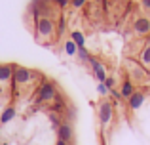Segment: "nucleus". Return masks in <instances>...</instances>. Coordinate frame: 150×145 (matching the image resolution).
Listing matches in <instances>:
<instances>
[{
	"label": "nucleus",
	"mask_w": 150,
	"mask_h": 145,
	"mask_svg": "<svg viewBox=\"0 0 150 145\" xmlns=\"http://www.w3.org/2000/svg\"><path fill=\"white\" fill-rule=\"evenodd\" d=\"M53 99H57L55 86L51 82H44L36 94V103H48V101H53Z\"/></svg>",
	"instance_id": "1"
},
{
	"label": "nucleus",
	"mask_w": 150,
	"mask_h": 145,
	"mask_svg": "<svg viewBox=\"0 0 150 145\" xmlns=\"http://www.w3.org/2000/svg\"><path fill=\"white\" fill-rule=\"evenodd\" d=\"M48 116H50V120H51V122H53V126H55V128H59V126H61V122H63V120L59 119V116L55 115V113H50Z\"/></svg>",
	"instance_id": "16"
},
{
	"label": "nucleus",
	"mask_w": 150,
	"mask_h": 145,
	"mask_svg": "<svg viewBox=\"0 0 150 145\" xmlns=\"http://www.w3.org/2000/svg\"><path fill=\"white\" fill-rule=\"evenodd\" d=\"M55 2H57V4H59V6H61V8H65L67 4L70 2V0H55Z\"/></svg>",
	"instance_id": "22"
},
{
	"label": "nucleus",
	"mask_w": 150,
	"mask_h": 145,
	"mask_svg": "<svg viewBox=\"0 0 150 145\" xmlns=\"http://www.w3.org/2000/svg\"><path fill=\"white\" fill-rule=\"evenodd\" d=\"M120 94H122V97H125V99H129V97L135 94V88H133V84L129 80H125L124 84H122V90H120Z\"/></svg>",
	"instance_id": "10"
},
{
	"label": "nucleus",
	"mask_w": 150,
	"mask_h": 145,
	"mask_svg": "<svg viewBox=\"0 0 150 145\" xmlns=\"http://www.w3.org/2000/svg\"><path fill=\"white\" fill-rule=\"evenodd\" d=\"M36 33L38 36H46V38H51L55 34V25L53 21H51L50 17H44V15H40L36 21Z\"/></svg>",
	"instance_id": "2"
},
{
	"label": "nucleus",
	"mask_w": 150,
	"mask_h": 145,
	"mask_svg": "<svg viewBox=\"0 0 150 145\" xmlns=\"http://www.w3.org/2000/svg\"><path fill=\"white\" fill-rule=\"evenodd\" d=\"M89 61H91V67H93V73H95L97 80H99L101 84H103V82L106 80V73H105V69H103V65H101V63H99L97 59H93V57H91Z\"/></svg>",
	"instance_id": "8"
},
{
	"label": "nucleus",
	"mask_w": 150,
	"mask_h": 145,
	"mask_svg": "<svg viewBox=\"0 0 150 145\" xmlns=\"http://www.w3.org/2000/svg\"><path fill=\"white\" fill-rule=\"evenodd\" d=\"M10 80H13V67L11 65H0V84H8Z\"/></svg>",
	"instance_id": "6"
},
{
	"label": "nucleus",
	"mask_w": 150,
	"mask_h": 145,
	"mask_svg": "<svg viewBox=\"0 0 150 145\" xmlns=\"http://www.w3.org/2000/svg\"><path fill=\"white\" fill-rule=\"evenodd\" d=\"M34 80V73L27 67H13V82L19 86H25Z\"/></svg>",
	"instance_id": "3"
},
{
	"label": "nucleus",
	"mask_w": 150,
	"mask_h": 145,
	"mask_svg": "<svg viewBox=\"0 0 150 145\" xmlns=\"http://www.w3.org/2000/svg\"><path fill=\"white\" fill-rule=\"evenodd\" d=\"M57 134H59V139H61V141L70 143V141H72V136H74V128H72V124H70L69 120H63L61 126L57 128Z\"/></svg>",
	"instance_id": "5"
},
{
	"label": "nucleus",
	"mask_w": 150,
	"mask_h": 145,
	"mask_svg": "<svg viewBox=\"0 0 150 145\" xmlns=\"http://www.w3.org/2000/svg\"><path fill=\"white\" fill-rule=\"evenodd\" d=\"M70 40H72L74 44L78 46V48H84V44H86V38H84V34H82L80 31H72V34H70Z\"/></svg>",
	"instance_id": "11"
},
{
	"label": "nucleus",
	"mask_w": 150,
	"mask_h": 145,
	"mask_svg": "<svg viewBox=\"0 0 150 145\" xmlns=\"http://www.w3.org/2000/svg\"><path fill=\"white\" fill-rule=\"evenodd\" d=\"M76 52H78V46L72 40H67L65 42V54L67 56H76Z\"/></svg>",
	"instance_id": "13"
},
{
	"label": "nucleus",
	"mask_w": 150,
	"mask_h": 145,
	"mask_svg": "<svg viewBox=\"0 0 150 145\" xmlns=\"http://www.w3.org/2000/svg\"><path fill=\"white\" fill-rule=\"evenodd\" d=\"M141 61H143V65H146V67H150V44L144 46L143 54H141Z\"/></svg>",
	"instance_id": "14"
},
{
	"label": "nucleus",
	"mask_w": 150,
	"mask_h": 145,
	"mask_svg": "<svg viewBox=\"0 0 150 145\" xmlns=\"http://www.w3.org/2000/svg\"><path fill=\"white\" fill-rule=\"evenodd\" d=\"M97 90H99V94H101V96H106V94H110V92H108V90H106V86H105V82H103V84H99V86H97Z\"/></svg>",
	"instance_id": "19"
},
{
	"label": "nucleus",
	"mask_w": 150,
	"mask_h": 145,
	"mask_svg": "<svg viewBox=\"0 0 150 145\" xmlns=\"http://www.w3.org/2000/svg\"><path fill=\"white\" fill-rule=\"evenodd\" d=\"M143 6H144V8H148V10H150V0H143Z\"/></svg>",
	"instance_id": "23"
},
{
	"label": "nucleus",
	"mask_w": 150,
	"mask_h": 145,
	"mask_svg": "<svg viewBox=\"0 0 150 145\" xmlns=\"http://www.w3.org/2000/svg\"><path fill=\"white\" fill-rule=\"evenodd\" d=\"M78 57H80V61H88L89 59V54H88V50L86 48H78Z\"/></svg>",
	"instance_id": "15"
},
{
	"label": "nucleus",
	"mask_w": 150,
	"mask_h": 145,
	"mask_svg": "<svg viewBox=\"0 0 150 145\" xmlns=\"http://www.w3.org/2000/svg\"><path fill=\"white\" fill-rule=\"evenodd\" d=\"M143 103H144V94L143 92H135L131 97H129V107H131L133 111H137Z\"/></svg>",
	"instance_id": "9"
},
{
	"label": "nucleus",
	"mask_w": 150,
	"mask_h": 145,
	"mask_svg": "<svg viewBox=\"0 0 150 145\" xmlns=\"http://www.w3.org/2000/svg\"><path fill=\"white\" fill-rule=\"evenodd\" d=\"M53 111L55 113H63V111H65V103H63L61 99H57V103L53 105Z\"/></svg>",
	"instance_id": "17"
},
{
	"label": "nucleus",
	"mask_w": 150,
	"mask_h": 145,
	"mask_svg": "<svg viewBox=\"0 0 150 145\" xmlns=\"http://www.w3.org/2000/svg\"><path fill=\"white\" fill-rule=\"evenodd\" d=\"M70 2H72V6H74V8H82L86 2H88V0H70Z\"/></svg>",
	"instance_id": "20"
},
{
	"label": "nucleus",
	"mask_w": 150,
	"mask_h": 145,
	"mask_svg": "<svg viewBox=\"0 0 150 145\" xmlns=\"http://www.w3.org/2000/svg\"><path fill=\"white\" fill-rule=\"evenodd\" d=\"M110 94H112L116 99H124V97H122V94H120V92H116V90H110Z\"/></svg>",
	"instance_id": "21"
},
{
	"label": "nucleus",
	"mask_w": 150,
	"mask_h": 145,
	"mask_svg": "<svg viewBox=\"0 0 150 145\" xmlns=\"http://www.w3.org/2000/svg\"><path fill=\"white\" fill-rule=\"evenodd\" d=\"M55 145H70V143H67V141H61V139H57V143Z\"/></svg>",
	"instance_id": "24"
},
{
	"label": "nucleus",
	"mask_w": 150,
	"mask_h": 145,
	"mask_svg": "<svg viewBox=\"0 0 150 145\" xmlns=\"http://www.w3.org/2000/svg\"><path fill=\"white\" fill-rule=\"evenodd\" d=\"M135 31L139 34H146L150 33V19L148 17H139L135 21Z\"/></svg>",
	"instance_id": "7"
},
{
	"label": "nucleus",
	"mask_w": 150,
	"mask_h": 145,
	"mask_svg": "<svg viewBox=\"0 0 150 145\" xmlns=\"http://www.w3.org/2000/svg\"><path fill=\"white\" fill-rule=\"evenodd\" d=\"M105 86H106V90H108V92H110V90H114V78H106V80H105Z\"/></svg>",
	"instance_id": "18"
},
{
	"label": "nucleus",
	"mask_w": 150,
	"mask_h": 145,
	"mask_svg": "<svg viewBox=\"0 0 150 145\" xmlns=\"http://www.w3.org/2000/svg\"><path fill=\"white\" fill-rule=\"evenodd\" d=\"M112 115H114V109L110 101H103L99 105V120H101V126L106 128L110 122H112Z\"/></svg>",
	"instance_id": "4"
},
{
	"label": "nucleus",
	"mask_w": 150,
	"mask_h": 145,
	"mask_svg": "<svg viewBox=\"0 0 150 145\" xmlns=\"http://www.w3.org/2000/svg\"><path fill=\"white\" fill-rule=\"evenodd\" d=\"M13 116H15V109H13V107H8L6 111L2 113V116H0V122L6 124V122H10V120L13 119Z\"/></svg>",
	"instance_id": "12"
}]
</instances>
